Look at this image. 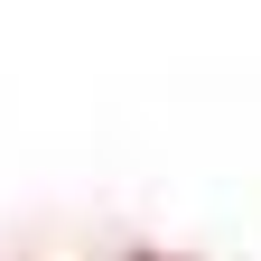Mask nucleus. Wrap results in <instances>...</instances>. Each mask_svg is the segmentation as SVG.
Here are the masks:
<instances>
[{"mask_svg": "<svg viewBox=\"0 0 261 261\" xmlns=\"http://www.w3.org/2000/svg\"><path fill=\"white\" fill-rule=\"evenodd\" d=\"M140 261H159V252H140Z\"/></svg>", "mask_w": 261, "mask_h": 261, "instance_id": "1", "label": "nucleus"}]
</instances>
